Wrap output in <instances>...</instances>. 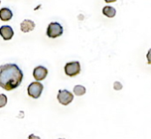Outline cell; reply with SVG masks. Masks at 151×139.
<instances>
[{
  "label": "cell",
  "mask_w": 151,
  "mask_h": 139,
  "mask_svg": "<svg viewBox=\"0 0 151 139\" xmlns=\"http://www.w3.org/2000/svg\"><path fill=\"white\" fill-rule=\"evenodd\" d=\"M23 79V72L16 64L0 66V87L5 90L18 88Z\"/></svg>",
  "instance_id": "1"
},
{
  "label": "cell",
  "mask_w": 151,
  "mask_h": 139,
  "mask_svg": "<svg viewBox=\"0 0 151 139\" xmlns=\"http://www.w3.org/2000/svg\"><path fill=\"white\" fill-rule=\"evenodd\" d=\"M64 29L58 22H50L47 28L46 35L50 38H57L63 35Z\"/></svg>",
  "instance_id": "2"
},
{
  "label": "cell",
  "mask_w": 151,
  "mask_h": 139,
  "mask_svg": "<svg viewBox=\"0 0 151 139\" xmlns=\"http://www.w3.org/2000/svg\"><path fill=\"white\" fill-rule=\"evenodd\" d=\"M65 73L70 77L78 75L81 73V64L79 61L68 62L65 66Z\"/></svg>",
  "instance_id": "3"
},
{
  "label": "cell",
  "mask_w": 151,
  "mask_h": 139,
  "mask_svg": "<svg viewBox=\"0 0 151 139\" xmlns=\"http://www.w3.org/2000/svg\"><path fill=\"white\" fill-rule=\"evenodd\" d=\"M43 90V85L39 83V82H35L29 84L27 87V93L28 96L33 98H38L42 92Z\"/></svg>",
  "instance_id": "4"
},
{
  "label": "cell",
  "mask_w": 151,
  "mask_h": 139,
  "mask_svg": "<svg viewBox=\"0 0 151 139\" xmlns=\"http://www.w3.org/2000/svg\"><path fill=\"white\" fill-rule=\"evenodd\" d=\"M58 100L61 105L67 106L73 100V95L66 90H60L58 94Z\"/></svg>",
  "instance_id": "5"
},
{
  "label": "cell",
  "mask_w": 151,
  "mask_h": 139,
  "mask_svg": "<svg viewBox=\"0 0 151 139\" xmlns=\"http://www.w3.org/2000/svg\"><path fill=\"white\" fill-rule=\"evenodd\" d=\"M47 75H48V70L46 67H44L42 66H39L37 67H35L34 69V72H33V75L36 81L44 80L46 78Z\"/></svg>",
  "instance_id": "6"
},
{
  "label": "cell",
  "mask_w": 151,
  "mask_h": 139,
  "mask_svg": "<svg viewBox=\"0 0 151 139\" xmlns=\"http://www.w3.org/2000/svg\"><path fill=\"white\" fill-rule=\"evenodd\" d=\"M13 29L10 27V26H2L0 28V35L2 36V38L5 41L11 40L13 36Z\"/></svg>",
  "instance_id": "7"
},
{
  "label": "cell",
  "mask_w": 151,
  "mask_h": 139,
  "mask_svg": "<svg viewBox=\"0 0 151 139\" xmlns=\"http://www.w3.org/2000/svg\"><path fill=\"white\" fill-rule=\"evenodd\" d=\"M35 27V24L33 20H24L20 23V30L23 33H28L32 31Z\"/></svg>",
  "instance_id": "8"
},
{
  "label": "cell",
  "mask_w": 151,
  "mask_h": 139,
  "mask_svg": "<svg viewBox=\"0 0 151 139\" xmlns=\"http://www.w3.org/2000/svg\"><path fill=\"white\" fill-rule=\"evenodd\" d=\"M12 18V12L9 8H2L0 10V20L3 21H8Z\"/></svg>",
  "instance_id": "9"
},
{
  "label": "cell",
  "mask_w": 151,
  "mask_h": 139,
  "mask_svg": "<svg viewBox=\"0 0 151 139\" xmlns=\"http://www.w3.org/2000/svg\"><path fill=\"white\" fill-rule=\"evenodd\" d=\"M103 14L108 18H113L116 15V9L112 6H104L103 8Z\"/></svg>",
  "instance_id": "10"
},
{
  "label": "cell",
  "mask_w": 151,
  "mask_h": 139,
  "mask_svg": "<svg viewBox=\"0 0 151 139\" xmlns=\"http://www.w3.org/2000/svg\"><path fill=\"white\" fill-rule=\"evenodd\" d=\"M73 93L76 96H82L86 93V88L82 85H76L73 88Z\"/></svg>",
  "instance_id": "11"
},
{
  "label": "cell",
  "mask_w": 151,
  "mask_h": 139,
  "mask_svg": "<svg viewBox=\"0 0 151 139\" xmlns=\"http://www.w3.org/2000/svg\"><path fill=\"white\" fill-rule=\"evenodd\" d=\"M7 104V97L4 94H0V108L5 106Z\"/></svg>",
  "instance_id": "12"
},
{
  "label": "cell",
  "mask_w": 151,
  "mask_h": 139,
  "mask_svg": "<svg viewBox=\"0 0 151 139\" xmlns=\"http://www.w3.org/2000/svg\"><path fill=\"white\" fill-rule=\"evenodd\" d=\"M113 87H114V90H120L121 89H122V84L119 83V82H115L114 83V84H113Z\"/></svg>",
  "instance_id": "13"
},
{
  "label": "cell",
  "mask_w": 151,
  "mask_h": 139,
  "mask_svg": "<svg viewBox=\"0 0 151 139\" xmlns=\"http://www.w3.org/2000/svg\"><path fill=\"white\" fill-rule=\"evenodd\" d=\"M147 59H148V64H151V49L149 50L148 54H147Z\"/></svg>",
  "instance_id": "14"
},
{
  "label": "cell",
  "mask_w": 151,
  "mask_h": 139,
  "mask_svg": "<svg viewBox=\"0 0 151 139\" xmlns=\"http://www.w3.org/2000/svg\"><path fill=\"white\" fill-rule=\"evenodd\" d=\"M28 139H41L39 137H36V136H35L34 134H31L29 137H28Z\"/></svg>",
  "instance_id": "15"
},
{
  "label": "cell",
  "mask_w": 151,
  "mask_h": 139,
  "mask_svg": "<svg viewBox=\"0 0 151 139\" xmlns=\"http://www.w3.org/2000/svg\"><path fill=\"white\" fill-rule=\"evenodd\" d=\"M104 1H105L106 3L109 4V3H114V2H116L117 0H104Z\"/></svg>",
  "instance_id": "16"
},
{
  "label": "cell",
  "mask_w": 151,
  "mask_h": 139,
  "mask_svg": "<svg viewBox=\"0 0 151 139\" xmlns=\"http://www.w3.org/2000/svg\"><path fill=\"white\" fill-rule=\"evenodd\" d=\"M59 139H65V138H59Z\"/></svg>",
  "instance_id": "17"
},
{
  "label": "cell",
  "mask_w": 151,
  "mask_h": 139,
  "mask_svg": "<svg viewBox=\"0 0 151 139\" xmlns=\"http://www.w3.org/2000/svg\"><path fill=\"white\" fill-rule=\"evenodd\" d=\"M0 4H1V1H0Z\"/></svg>",
  "instance_id": "18"
}]
</instances>
